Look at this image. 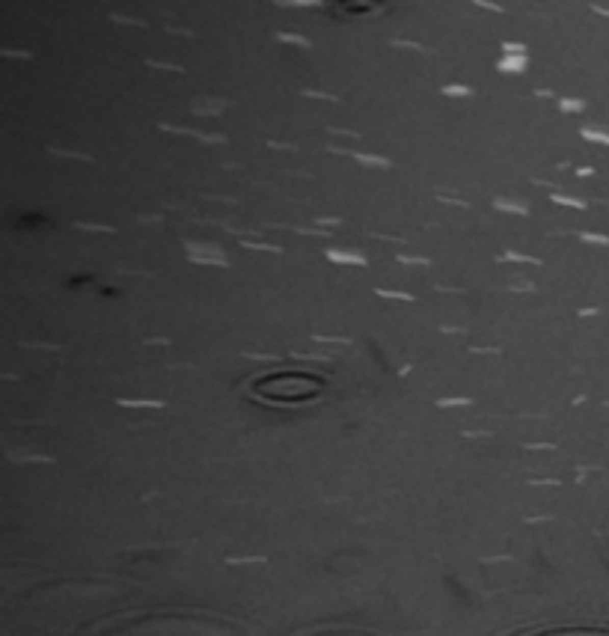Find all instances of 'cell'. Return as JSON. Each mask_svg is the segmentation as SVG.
Here are the masks:
<instances>
[{"instance_id": "cell-35", "label": "cell", "mask_w": 609, "mask_h": 636, "mask_svg": "<svg viewBox=\"0 0 609 636\" xmlns=\"http://www.w3.org/2000/svg\"><path fill=\"white\" fill-rule=\"evenodd\" d=\"M21 348H51V351H60V342H21Z\"/></svg>"}, {"instance_id": "cell-44", "label": "cell", "mask_w": 609, "mask_h": 636, "mask_svg": "<svg viewBox=\"0 0 609 636\" xmlns=\"http://www.w3.org/2000/svg\"><path fill=\"white\" fill-rule=\"evenodd\" d=\"M576 175H579V179H589V175H594V170H592V167H579V170H576Z\"/></svg>"}, {"instance_id": "cell-2", "label": "cell", "mask_w": 609, "mask_h": 636, "mask_svg": "<svg viewBox=\"0 0 609 636\" xmlns=\"http://www.w3.org/2000/svg\"><path fill=\"white\" fill-rule=\"evenodd\" d=\"M324 256L330 259L333 265H357V268H365V265H368V259H365L363 253H357V250H345V247H327V250H324Z\"/></svg>"}, {"instance_id": "cell-9", "label": "cell", "mask_w": 609, "mask_h": 636, "mask_svg": "<svg viewBox=\"0 0 609 636\" xmlns=\"http://www.w3.org/2000/svg\"><path fill=\"white\" fill-rule=\"evenodd\" d=\"M375 294L378 297H383V300H401V303H413L416 300V294H410V292H401V289H375Z\"/></svg>"}, {"instance_id": "cell-34", "label": "cell", "mask_w": 609, "mask_h": 636, "mask_svg": "<svg viewBox=\"0 0 609 636\" xmlns=\"http://www.w3.org/2000/svg\"><path fill=\"white\" fill-rule=\"evenodd\" d=\"M295 360H309V363H330V357H324V354H295Z\"/></svg>"}, {"instance_id": "cell-25", "label": "cell", "mask_w": 609, "mask_h": 636, "mask_svg": "<svg viewBox=\"0 0 609 636\" xmlns=\"http://www.w3.org/2000/svg\"><path fill=\"white\" fill-rule=\"evenodd\" d=\"M579 241H582V244H594V247H606V244H609L606 235H597V232H582V235H579Z\"/></svg>"}, {"instance_id": "cell-41", "label": "cell", "mask_w": 609, "mask_h": 636, "mask_svg": "<svg viewBox=\"0 0 609 636\" xmlns=\"http://www.w3.org/2000/svg\"><path fill=\"white\" fill-rule=\"evenodd\" d=\"M167 33H175V36H184V39H191L193 30H178V27H167Z\"/></svg>"}, {"instance_id": "cell-31", "label": "cell", "mask_w": 609, "mask_h": 636, "mask_svg": "<svg viewBox=\"0 0 609 636\" xmlns=\"http://www.w3.org/2000/svg\"><path fill=\"white\" fill-rule=\"evenodd\" d=\"M312 342H333V345H351L348 336H312Z\"/></svg>"}, {"instance_id": "cell-43", "label": "cell", "mask_w": 609, "mask_h": 636, "mask_svg": "<svg viewBox=\"0 0 609 636\" xmlns=\"http://www.w3.org/2000/svg\"><path fill=\"white\" fill-rule=\"evenodd\" d=\"M535 95H538V98H556L553 89H535Z\"/></svg>"}, {"instance_id": "cell-38", "label": "cell", "mask_w": 609, "mask_h": 636, "mask_svg": "<svg viewBox=\"0 0 609 636\" xmlns=\"http://www.w3.org/2000/svg\"><path fill=\"white\" fill-rule=\"evenodd\" d=\"M472 354H499V348L493 345V348H485V345H470Z\"/></svg>"}, {"instance_id": "cell-28", "label": "cell", "mask_w": 609, "mask_h": 636, "mask_svg": "<svg viewBox=\"0 0 609 636\" xmlns=\"http://www.w3.org/2000/svg\"><path fill=\"white\" fill-rule=\"evenodd\" d=\"M508 289H511V292H535V283H529V279H514V283H508Z\"/></svg>"}, {"instance_id": "cell-27", "label": "cell", "mask_w": 609, "mask_h": 636, "mask_svg": "<svg viewBox=\"0 0 609 636\" xmlns=\"http://www.w3.org/2000/svg\"><path fill=\"white\" fill-rule=\"evenodd\" d=\"M303 95H306V98H321V101H339V95H333V92H318V89H303Z\"/></svg>"}, {"instance_id": "cell-19", "label": "cell", "mask_w": 609, "mask_h": 636, "mask_svg": "<svg viewBox=\"0 0 609 636\" xmlns=\"http://www.w3.org/2000/svg\"><path fill=\"white\" fill-rule=\"evenodd\" d=\"M74 226H77V229H84V232H104V235H113V232H116V226H110V223H89V220H74Z\"/></svg>"}, {"instance_id": "cell-12", "label": "cell", "mask_w": 609, "mask_h": 636, "mask_svg": "<svg viewBox=\"0 0 609 636\" xmlns=\"http://www.w3.org/2000/svg\"><path fill=\"white\" fill-rule=\"evenodd\" d=\"M440 92H443L446 98H470V95H472V86L470 84H446Z\"/></svg>"}, {"instance_id": "cell-33", "label": "cell", "mask_w": 609, "mask_h": 636, "mask_svg": "<svg viewBox=\"0 0 609 636\" xmlns=\"http://www.w3.org/2000/svg\"><path fill=\"white\" fill-rule=\"evenodd\" d=\"M526 485H532V488H559V479H529Z\"/></svg>"}, {"instance_id": "cell-29", "label": "cell", "mask_w": 609, "mask_h": 636, "mask_svg": "<svg viewBox=\"0 0 609 636\" xmlns=\"http://www.w3.org/2000/svg\"><path fill=\"white\" fill-rule=\"evenodd\" d=\"M437 202H440V206H458V208H470V202H467V199H458V196H437Z\"/></svg>"}, {"instance_id": "cell-26", "label": "cell", "mask_w": 609, "mask_h": 636, "mask_svg": "<svg viewBox=\"0 0 609 636\" xmlns=\"http://www.w3.org/2000/svg\"><path fill=\"white\" fill-rule=\"evenodd\" d=\"M475 9H487V12H505L502 3H490V0H472Z\"/></svg>"}, {"instance_id": "cell-21", "label": "cell", "mask_w": 609, "mask_h": 636, "mask_svg": "<svg viewBox=\"0 0 609 636\" xmlns=\"http://www.w3.org/2000/svg\"><path fill=\"white\" fill-rule=\"evenodd\" d=\"M392 48H404V51H419V54H431L428 45H419V42H410V39H392Z\"/></svg>"}, {"instance_id": "cell-5", "label": "cell", "mask_w": 609, "mask_h": 636, "mask_svg": "<svg viewBox=\"0 0 609 636\" xmlns=\"http://www.w3.org/2000/svg\"><path fill=\"white\" fill-rule=\"evenodd\" d=\"M188 247V256H223V247H217V244H208V241H188L184 244Z\"/></svg>"}, {"instance_id": "cell-45", "label": "cell", "mask_w": 609, "mask_h": 636, "mask_svg": "<svg viewBox=\"0 0 609 636\" xmlns=\"http://www.w3.org/2000/svg\"><path fill=\"white\" fill-rule=\"evenodd\" d=\"M464 437H490L487 431H464Z\"/></svg>"}, {"instance_id": "cell-17", "label": "cell", "mask_w": 609, "mask_h": 636, "mask_svg": "<svg viewBox=\"0 0 609 636\" xmlns=\"http://www.w3.org/2000/svg\"><path fill=\"white\" fill-rule=\"evenodd\" d=\"M556 104H559L562 113H582L586 110V101L582 98H556Z\"/></svg>"}, {"instance_id": "cell-23", "label": "cell", "mask_w": 609, "mask_h": 636, "mask_svg": "<svg viewBox=\"0 0 609 636\" xmlns=\"http://www.w3.org/2000/svg\"><path fill=\"white\" fill-rule=\"evenodd\" d=\"M264 556H229L226 565H261Z\"/></svg>"}, {"instance_id": "cell-37", "label": "cell", "mask_w": 609, "mask_h": 636, "mask_svg": "<svg viewBox=\"0 0 609 636\" xmlns=\"http://www.w3.org/2000/svg\"><path fill=\"white\" fill-rule=\"evenodd\" d=\"M244 357H247V360H259V363H277V357H274V354H250V351H247Z\"/></svg>"}, {"instance_id": "cell-18", "label": "cell", "mask_w": 609, "mask_h": 636, "mask_svg": "<svg viewBox=\"0 0 609 636\" xmlns=\"http://www.w3.org/2000/svg\"><path fill=\"white\" fill-rule=\"evenodd\" d=\"M188 259L193 265H202V268H229V262L220 256H188Z\"/></svg>"}, {"instance_id": "cell-8", "label": "cell", "mask_w": 609, "mask_h": 636, "mask_svg": "<svg viewBox=\"0 0 609 636\" xmlns=\"http://www.w3.org/2000/svg\"><path fill=\"white\" fill-rule=\"evenodd\" d=\"M119 408H143V411H161L164 408V401H157V398H119Z\"/></svg>"}, {"instance_id": "cell-11", "label": "cell", "mask_w": 609, "mask_h": 636, "mask_svg": "<svg viewBox=\"0 0 609 636\" xmlns=\"http://www.w3.org/2000/svg\"><path fill=\"white\" fill-rule=\"evenodd\" d=\"M472 398L470 396H446V398H437V408L440 411H452V408H470Z\"/></svg>"}, {"instance_id": "cell-4", "label": "cell", "mask_w": 609, "mask_h": 636, "mask_svg": "<svg viewBox=\"0 0 609 636\" xmlns=\"http://www.w3.org/2000/svg\"><path fill=\"white\" fill-rule=\"evenodd\" d=\"M357 164H363V167H372V170H389L392 164H389V158L383 155H372V152H348Z\"/></svg>"}, {"instance_id": "cell-32", "label": "cell", "mask_w": 609, "mask_h": 636, "mask_svg": "<svg viewBox=\"0 0 609 636\" xmlns=\"http://www.w3.org/2000/svg\"><path fill=\"white\" fill-rule=\"evenodd\" d=\"M110 21H116V24H131V27H146V21H140V18H125V15H110Z\"/></svg>"}, {"instance_id": "cell-40", "label": "cell", "mask_w": 609, "mask_h": 636, "mask_svg": "<svg viewBox=\"0 0 609 636\" xmlns=\"http://www.w3.org/2000/svg\"><path fill=\"white\" fill-rule=\"evenodd\" d=\"M143 345H157V348H164V345H170V339H164V336H155V339H143Z\"/></svg>"}, {"instance_id": "cell-7", "label": "cell", "mask_w": 609, "mask_h": 636, "mask_svg": "<svg viewBox=\"0 0 609 636\" xmlns=\"http://www.w3.org/2000/svg\"><path fill=\"white\" fill-rule=\"evenodd\" d=\"M550 202H556V206H565V208H589V202L586 199H579V196H571V193H559V190H553L550 193Z\"/></svg>"}, {"instance_id": "cell-10", "label": "cell", "mask_w": 609, "mask_h": 636, "mask_svg": "<svg viewBox=\"0 0 609 636\" xmlns=\"http://www.w3.org/2000/svg\"><path fill=\"white\" fill-rule=\"evenodd\" d=\"M499 262H517V265H535V268H538V265H541V259H535V256H526V253H520V250H502V253H499Z\"/></svg>"}, {"instance_id": "cell-20", "label": "cell", "mask_w": 609, "mask_h": 636, "mask_svg": "<svg viewBox=\"0 0 609 636\" xmlns=\"http://www.w3.org/2000/svg\"><path fill=\"white\" fill-rule=\"evenodd\" d=\"M399 265H410V268H431V259L428 256H407V253H399Z\"/></svg>"}, {"instance_id": "cell-6", "label": "cell", "mask_w": 609, "mask_h": 636, "mask_svg": "<svg viewBox=\"0 0 609 636\" xmlns=\"http://www.w3.org/2000/svg\"><path fill=\"white\" fill-rule=\"evenodd\" d=\"M493 208L508 211V214H520V217H526V214H529V206H526L523 199H511V196H499V199H493Z\"/></svg>"}, {"instance_id": "cell-16", "label": "cell", "mask_w": 609, "mask_h": 636, "mask_svg": "<svg viewBox=\"0 0 609 636\" xmlns=\"http://www.w3.org/2000/svg\"><path fill=\"white\" fill-rule=\"evenodd\" d=\"M579 137H582V140H592V143H603V146H609V134L603 131V128H592V125H586V128H579Z\"/></svg>"}, {"instance_id": "cell-39", "label": "cell", "mask_w": 609, "mask_h": 636, "mask_svg": "<svg viewBox=\"0 0 609 636\" xmlns=\"http://www.w3.org/2000/svg\"><path fill=\"white\" fill-rule=\"evenodd\" d=\"M268 146H271V149H288V152H295L297 149L295 143H277V140H268Z\"/></svg>"}, {"instance_id": "cell-1", "label": "cell", "mask_w": 609, "mask_h": 636, "mask_svg": "<svg viewBox=\"0 0 609 636\" xmlns=\"http://www.w3.org/2000/svg\"><path fill=\"white\" fill-rule=\"evenodd\" d=\"M529 69V48L523 42H502V57L496 63L499 74H523Z\"/></svg>"}, {"instance_id": "cell-15", "label": "cell", "mask_w": 609, "mask_h": 636, "mask_svg": "<svg viewBox=\"0 0 609 636\" xmlns=\"http://www.w3.org/2000/svg\"><path fill=\"white\" fill-rule=\"evenodd\" d=\"M241 247H247V250H256V253H282V247L279 244H268V241H238Z\"/></svg>"}, {"instance_id": "cell-36", "label": "cell", "mask_w": 609, "mask_h": 636, "mask_svg": "<svg viewBox=\"0 0 609 636\" xmlns=\"http://www.w3.org/2000/svg\"><path fill=\"white\" fill-rule=\"evenodd\" d=\"M3 57H6V60H33V54L30 51H3Z\"/></svg>"}, {"instance_id": "cell-30", "label": "cell", "mask_w": 609, "mask_h": 636, "mask_svg": "<svg viewBox=\"0 0 609 636\" xmlns=\"http://www.w3.org/2000/svg\"><path fill=\"white\" fill-rule=\"evenodd\" d=\"M315 223H318V229H327V232H330V229H336L342 220H339V217H315Z\"/></svg>"}, {"instance_id": "cell-24", "label": "cell", "mask_w": 609, "mask_h": 636, "mask_svg": "<svg viewBox=\"0 0 609 636\" xmlns=\"http://www.w3.org/2000/svg\"><path fill=\"white\" fill-rule=\"evenodd\" d=\"M146 66H149V69H161V71H175V74H181V66H175V63H161V60H152V57H149V60H146Z\"/></svg>"}, {"instance_id": "cell-14", "label": "cell", "mask_w": 609, "mask_h": 636, "mask_svg": "<svg viewBox=\"0 0 609 636\" xmlns=\"http://www.w3.org/2000/svg\"><path fill=\"white\" fill-rule=\"evenodd\" d=\"M48 152L57 158H74V161H84V164H92L95 158L87 155V152H74V149H60V146H48Z\"/></svg>"}, {"instance_id": "cell-42", "label": "cell", "mask_w": 609, "mask_h": 636, "mask_svg": "<svg viewBox=\"0 0 609 636\" xmlns=\"http://www.w3.org/2000/svg\"><path fill=\"white\" fill-rule=\"evenodd\" d=\"M526 449H556V443H523Z\"/></svg>"}, {"instance_id": "cell-22", "label": "cell", "mask_w": 609, "mask_h": 636, "mask_svg": "<svg viewBox=\"0 0 609 636\" xmlns=\"http://www.w3.org/2000/svg\"><path fill=\"white\" fill-rule=\"evenodd\" d=\"M12 458H18V464H54L51 455H12Z\"/></svg>"}, {"instance_id": "cell-3", "label": "cell", "mask_w": 609, "mask_h": 636, "mask_svg": "<svg viewBox=\"0 0 609 636\" xmlns=\"http://www.w3.org/2000/svg\"><path fill=\"white\" fill-rule=\"evenodd\" d=\"M191 110L196 113V116H217V113L226 110V101H223V98H196V101L191 104Z\"/></svg>"}, {"instance_id": "cell-13", "label": "cell", "mask_w": 609, "mask_h": 636, "mask_svg": "<svg viewBox=\"0 0 609 636\" xmlns=\"http://www.w3.org/2000/svg\"><path fill=\"white\" fill-rule=\"evenodd\" d=\"M274 39H277V42H285V45H297V48L312 51V42H309L306 36H300V33H277Z\"/></svg>"}]
</instances>
